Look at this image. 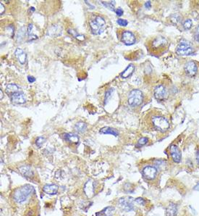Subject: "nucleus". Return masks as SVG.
I'll use <instances>...</instances> for the list:
<instances>
[{"mask_svg":"<svg viewBox=\"0 0 199 216\" xmlns=\"http://www.w3.org/2000/svg\"><path fill=\"white\" fill-rule=\"evenodd\" d=\"M147 48L148 52L154 55L162 54L166 51L169 46V42L164 37L162 36H155L150 40H148L147 44Z\"/></svg>","mask_w":199,"mask_h":216,"instance_id":"f257e3e1","label":"nucleus"},{"mask_svg":"<svg viewBox=\"0 0 199 216\" xmlns=\"http://www.w3.org/2000/svg\"><path fill=\"white\" fill-rule=\"evenodd\" d=\"M150 123L154 128L161 132H165L169 128V123L166 117L159 115H153L150 117Z\"/></svg>","mask_w":199,"mask_h":216,"instance_id":"f03ea898","label":"nucleus"},{"mask_svg":"<svg viewBox=\"0 0 199 216\" xmlns=\"http://www.w3.org/2000/svg\"><path fill=\"white\" fill-rule=\"evenodd\" d=\"M33 191V187L29 184L21 186L15 191L13 194V199L18 203H23L27 199Z\"/></svg>","mask_w":199,"mask_h":216,"instance_id":"7ed1b4c3","label":"nucleus"},{"mask_svg":"<svg viewBox=\"0 0 199 216\" xmlns=\"http://www.w3.org/2000/svg\"><path fill=\"white\" fill-rule=\"evenodd\" d=\"M89 25L92 33L95 35H100L104 32L106 26V22L101 17L95 16L94 18L90 19Z\"/></svg>","mask_w":199,"mask_h":216,"instance_id":"20e7f679","label":"nucleus"},{"mask_svg":"<svg viewBox=\"0 0 199 216\" xmlns=\"http://www.w3.org/2000/svg\"><path fill=\"white\" fill-rule=\"evenodd\" d=\"M143 99V93L138 89H133L130 92L127 97V102L131 107H136L141 105Z\"/></svg>","mask_w":199,"mask_h":216,"instance_id":"39448f33","label":"nucleus"},{"mask_svg":"<svg viewBox=\"0 0 199 216\" xmlns=\"http://www.w3.org/2000/svg\"><path fill=\"white\" fill-rule=\"evenodd\" d=\"M117 37L121 42L127 46L133 45L136 42V36L130 30H120Z\"/></svg>","mask_w":199,"mask_h":216,"instance_id":"423d86ee","label":"nucleus"},{"mask_svg":"<svg viewBox=\"0 0 199 216\" xmlns=\"http://www.w3.org/2000/svg\"><path fill=\"white\" fill-rule=\"evenodd\" d=\"M176 52L179 55L187 56L193 54L194 49L188 42H181L176 48Z\"/></svg>","mask_w":199,"mask_h":216,"instance_id":"0eeeda50","label":"nucleus"},{"mask_svg":"<svg viewBox=\"0 0 199 216\" xmlns=\"http://www.w3.org/2000/svg\"><path fill=\"white\" fill-rule=\"evenodd\" d=\"M142 174L146 180H153L157 174V169L153 166H146L143 169Z\"/></svg>","mask_w":199,"mask_h":216,"instance_id":"6e6552de","label":"nucleus"},{"mask_svg":"<svg viewBox=\"0 0 199 216\" xmlns=\"http://www.w3.org/2000/svg\"><path fill=\"white\" fill-rule=\"evenodd\" d=\"M168 95L167 90L163 85H159L154 89V96L158 100L162 101L166 99Z\"/></svg>","mask_w":199,"mask_h":216,"instance_id":"1a4fd4ad","label":"nucleus"},{"mask_svg":"<svg viewBox=\"0 0 199 216\" xmlns=\"http://www.w3.org/2000/svg\"><path fill=\"white\" fill-rule=\"evenodd\" d=\"M134 199L132 197H126V198H121L119 200V204L120 207L125 211H130L134 209L133 206Z\"/></svg>","mask_w":199,"mask_h":216,"instance_id":"9d476101","label":"nucleus"},{"mask_svg":"<svg viewBox=\"0 0 199 216\" xmlns=\"http://www.w3.org/2000/svg\"><path fill=\"white\" fill-rule=\"evenodd\" d=\"M184 70L187 75H189L190 77H193L198 72V67L194 62L190 61L185 65Z\"/></svg>","mask_w":199,"mask_h":216,"instance_id":"9b49d317","label":"nucleus"},{"mask_svg":"<svg viewBox=\"0 0 199 216\" xmlns=\"http://www.w3.org/2000/svg\"><path fill=\"white\" fill-rule=\"evenodd\" d=\"M169 150H170V154H171V156H172L173 161L176 162V163L180 162L181 158H182V154H181L180 149L176 145H171Z\"/></svg>","mask_w":199,"mask_h":216,"instance_id":"f8f14e48","label":"nucleus"},{"mask_svg":"<svg viewBox=\"0 0 199 216\" xmlns=\"http://www.w3.org/2000/svg\"><path fill=\"white\" fill-rule=\"evenodd\" d=\"M10 99L12 103L16 104V105H20V104H24L26 102V99L25 97L24 94L22 92H17V93L13 94L10 96Z\"/></svg>","mask_w":199,"mask_h":216,"instance_id":"ddd939ff","label":"nucleus"},{"mask_svg":"<svg viewBox=\"0 0 199 216\" xmlns=\"http://www.w3.org/2000/svg\"><path fill=\"white\" fill-rule=\"evenodd\" d=\"M84 192L88 198L92 197L94 194V183L91 180H88L85 184Z\"/></svg>","mask_w":199,"mask_h":216,"instance_id":"4468645a","label":"nucleus"},{"mask_svg":"<svg viewBox=\"0 0 199 216\" xmlns=\"http://www.w3.org/2000/svg\"><path fill=\"white\" fill-rule=\"evenodd\" d=\"M15 55L16 58L18 59V62L23 65L26 62V58H27V55L26 53L22 49L18 48L15 52Z\"/></svg>","mask_w":199,"mask_h":216,"instance_id":"2eb2a0df","label":"nucleus"},{"mask_svg":"<svg viewBox=\"0 0 199 216\" xmlns=\"http://www.w3.org/2000/svg\"><path fill=\"white\" fill-rule=\"evenodd\" d=\"M58 189H59V187L55 184H47L44 186L43 192L47 194H49V195H54L57 193Z\"/></svg>","mask_w":199,"mask_h":216,"instance_id":"dca6fc26","label":"nucleus"},{"mask_svg":"<svg viewBox=\"0 0 199 216\" xmlns=\"http://www.w3.org/2000/svg\"><path fill=\"white\" fill-rule=\"evenodd\" d=\"M62 33V28L57 25H54L48 29V34L51 36H59Z\"/></svg>","mask_w":199,"mask_h":216,"instance_id":"f3484780","label":"nucleus"},{"mask_svg":"<svg viewBox=\"0 0 199 216\" xmlns=\"http://www.w3.org/2000/svg\"><path fill=\"white\" fill-rule=\"evenodd\" d=\"M19 171L20 172L23 176L26 178L33 177V172L32 169L29 166H22L19 168Z\"/></svg>","mask_w":199,"mask_h":216,"instance_id":"a211bd4d","label":"nucleus"},{"mask_svg":"<svg viewBox=\"0 0 199 216\" xmlns=\"http://www.w3.org/2000/svg\"><path fill=\"white\" fill-rule=\"evenodd\" d=\"M63 138L67 142L71 144H78L79 141V137L76 134L72 133H64L63 134Z\"/></svg>","mask_w":199,"mask_h":216,"instance_id":"6ab92c4d","label":"nucleus"},{"mask_svg":"<svg viewBox=\"0 0 199 216\" xmlns=\"http://www.w3.org/2000/svg\"><path fill=\"white\" fill-rule=\"evenodd\" d=\"M135 69H136L135 66H134L133 65H132V64H130V65H129L127 67L126 69L123 72L121 73V77L122 78H129L130 76L132 75L133 72L135 71Z\"/></svg>","mask_w":199,"mask_h":216,"instance_id":"aec40b11","label":"nucleus"},{"mask_svg":"<svg viewBox=\"0 0 199 216\" xmlns=\"http://www.w3.org/2000/svg\"><path fill=\"white\" fill-rule=\"evenodd\" d=\"M178 213V207L174 203H170L166 209V216H176Z\"/></svg>","mask_w":199,"mask_h":216,"instance_id":"412c9836","label":"nucleus"},{"mask_svg":"<svg viewBox=\"0 0 199 216\" xmlns=\"http://www.w3.org/2000/svg\"><path fill=\"white\" fill-rule=\"evenodd\" d=\"M6 92L7 94H9L11 96L13 94L20 92V87L18 86H17L16 84H8L6 87Z\"/></svg>","mask_w":199,"mask_h":216,"instance_id":"4be33fe9","label":"nucleus"},{"mask_svg":"<svg viewBox=\"0 0 199 216\" xmlns=\"http://www.w3.org/2000/svg\"><path fill=\"white\" fill-rule=\"evenodd\" d=\"M99 132L103 134H111L115 136H117L119 135V132H118L117 130H116L115 128H109V127L103 128L100 130Z\"/></svg>","mask_w":199,"mask_h":216,"instance_id":"5701e85b","label":"nucleus"},{"mask_svg":"<svg viewBox=\"0 0 199 216\" xmlns=\"http://www.w3.org/2000/svg\"><path fill=\"white\" fill-rule=\"evenodd\" d=\"M115 212V208L113 207H107L101 210L99 213H97L98 216H112L113 213Z\"/></svg>","mask_w":199,"mask_h":216,"instance_id":"b1692460","label":"nucleus"},{"mask_svg":"<svg viewBox=\"0 0 199 216\" xmlns=\"http://www.w3.org/2000/svg\"><path fill=\"white\" fill-rule=\"evenodd\" d=\"M86 128H87V124L84 122H78L76 123L74 127V129L78 133L84 132Z\"/></svg>","mask_w":199,"mask_h":216,"instance_id":"393cba45","label":"nucleus"},{"mask_svg":"<svg viewBox=\"0 0 199 216\" xmlns=\"http://www.w3.org/2000/svg\"><path fill=\"white\" fill-rule=\"evenodd\" d=\"M33 24H29L28 27V36L30 39H37V36L33 33Z\"/></svg>","mask_w":199,"mask_h":216,"instance_id":"a878e982","label":"nucleus"},{"mask_svg":"<svg viewBox=\"0 0 199 216\" xmlns=\"http://www.w3.org/2000/svg\"><path fill=\"white\" fill-rule=\"evenodd\" d=\"M193 25V23H192V20H190V19H187L186 20L184 21L183 24H182V26L184 28L185 30H189L191 28Z\"/></svg>","mask_w":199,"mask_h":216,"instance_id":"bb28decb","label":"nucleus"},{"mask_svg":"<svg viewBox=\"0 0 199 216\" xmlns=\"http://www.w3.org/2000/svg\"><path fill=\"white\" fill-rule=\"evenodd\" d=\"M147 142H148V138L146 137H142L138 140L137 146L138 147H141V146H143L145 144H147Z\"/></svg>","mask_w":199,"mask_h":216,"instance_id":"cd10ccee","label":"nucleus"},{"mask_svg":"<svg viewBox=\"0 0 199 216\" xmlns=\"http://www.w3.org/2000/svg\"><path fill=\"white\" fill-rule=\"evenodd\" d=\"M44 142H45V138L40 136V137H39V138L36 139V144L38 147H40L43 144H44Z\"/></svg>","mask_w":199,"mask_h":216,"instance_id":"c85d7f7f","label":"nucleus"},{"mask_svg":"<svg viewBox=\"0 0 199 216\" xmlns=\"http://www.w3.org/2000/svg\"><path fill=\"white\" fill-rule=\"evenodd\" d=\"M117 23H118V25H120L121 26H126L128 24V22H127V20H125V19H121V18L118 19L117 20Z\"/></svg>","mask_w":199,"mask_h":216,"instance_id":"c756f323","label":"nucleus"},{"mask_svg":"<svg viewBox=\"0 0 199 216\" xmlns=\"http://www.w3.org/2000/svg\"><path fill=\"white\" fill-rule=\"evenodd\" d=\"M170 20H171V21H172L174 24H177L178 22H179V20H180V17L177 15H173L171 16Z\"/></svg>","mask_w":199,"mask_h":216,"instance_id":"7c9ffc66","label":"nucleus"},{"mask_svg":"<svg viewBox=\"0 0 199 216\" xmlns=\"http://www.w3.org/2000/svg\"><path fill=\"white\" fill-rule=\"evenodd\" d=\"M134 202H136L137 204H140V205H144V204H146V202L144 199L141 198V197H140V198H137V199H134Z\"/></svg>","mask_w":199,"mask_h":216,"instance_id":"2f4dec72","label":"nucleus"},{"mask_svg":"<svg viewBox=\"0 0 199 216\" xmlns=\"http://www.w3.org/2000/svg\"><path fill=\"white\" fill-rule=\"evenodd\" d=\"M102 4L106 7H107V8H109V9H110L111 10H112V11H115L114 5H112V2H109V3L106 2H106H102Z\"/></svg>","mask_w":199,"mask_h":216,"instance_id":"473e14b6","label":"nucleus"},{"mask_svg":"<svg viewBox=\"0 0 199 216\" xmlns=\"http://www.w3.org/2000/svg\"><path fill=\"white\" fill-rule=\"evenodd\" d=\"M115 12H116V14L118 15V16H121V15H123V10H122V8H120V7H119L118 9H117V10H115Z\"/></svg>","mask_w":199,"mask_h":216,"instance_id":"72a5a7b5","label":"nucleus"},{"mask_svg":"<svg viewBox=\"0 0 199 216\" xmlns=\"http://www.w3.org/2000/svg\"><path fill=\"white\" fill-rule=\"evenodd\" d=\"M112 91H113V89H109V90L106 91V93L105 102H106V100L108 99L109 97L111 96V93H112Z\"/></svg>","mask_w":199,"mask_h":216,"instance_id":"f704fd0d","label":"nucleus"},{"mask_svg":"<svg viewBox=\"0 0 199 216\" xmlns=\"http://www.w3.org/2000/svg\"><path fill=\"white\" fill-rule=\"evenodd\" d=\"M155 164H156V165H157V166H158L159 168H160V167H161L162 165H164V164H165V162H164V161H162V160H157Z\"/></svg>","mask_w":199,"mask_h":216,"instance_id":"c9c22d12","label":"nucleus"},{"mask_svg":"<svg viewBox=\"0 0 199 216\" xmlns=\"http://www.w3.org/2000/svg\"><path fill=\"white\" fill-rule=\"evenodd\" d=\"M28 81H29V83H33L34 81H36V78L33 77V76L28 75Z\"/></svg>","mask_w":199,"mask_h":216,"instance_id":"e433bc0d","label":"nucleus"},{"mask_svg":"<svg viewBox=\"0 0 199 216\" xmlns=\"http://www.w3.org/2000/svg\"><path fill=\"white\" fill-rule=\"evenodd\" d=\"M145 7H146V8H150V7H151V1H148V2H146V4H145Z\"/></svg>","mask_w":199,"mask_h":216,"instance_id":"4c0bfd02","label":"nucleus"},{"mask_svg":"<svg viewBox=\"0 0 199 216\" xmlns=\"http://www.w3.org/2000/svg\"><path fill=\"white\" fill-rule=\"evenodd\" d=\"M0 7H1V11H0V13L1 15H2L4 12V7L2 3H0Z\"/></svg>","mask_w":199,"mask_h":216,"instance_id":"58836bf2","label":"nucleus"},{"mask_svg":"<svg viewBox=\"0 0 199 216\" xmlns=\"http://www.w3.org/2000/svg\"><path fill=\"white\" fill-rule=\"evenodd\" d=\"M196 161H197V163H198V165H199V150L198 151V152H197V155H196Z\"/></svg>","mask_w":199,"mask_h":216,"instance_id":"ea45409f","label":"nucleus"},{"mask_svg":"<svg viewBox=\"0 0 199 216\" xmlns=\"http://www.w3.org/2000/svg\"><path fill=\"white\" fill-rule=\"evenodd\" d=\"M194 190L199 192V183H197L196 186H195V187H194Z\"/></svg>","mask_w":199,"mask_h":216,"instance_id":"a19ab883","label":"nucleus"},{"mask_svg":"<svg viewBox=\"0 0 199 216\" xmlns=\"http://www.w3.org/2000/svg\"><path fill=\"white\" fill-rule=\"evenodd\" d=\"M196 34H197V35H199V25L198 26V27H197V28H196Z\"/></svg>","mask_w":199,"mask_h":216,"instance_id":"79ce46f5","label":"nucleus"},{"mask_svg":"<svg viewBox=\"0 0 199 216\" xmlns=\"http://www.w3.org/2000/svg\"><path fill=\"white\" fill-rule=\"evenodd\" d=\"M0 92H1V97H0V99H2V97H3V94H2V91L0 90Z\"/></svg>","mask_w":199,"mask_h":216,"instance_id":"37998d69","label":"nucleus"}]
</instances>
